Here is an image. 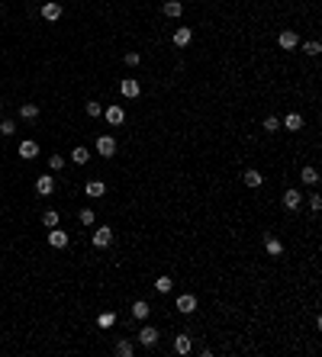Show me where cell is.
<instances>
[{"instance_id":"26","label":"cell","mask_w":322,"mask_h":357,"mask_svg":"<svg viewBox=\"0 0 322 357\" xmlns=\"http://www.w3.org/2000/svg\"><path fill=\"white\" fill-rule=\"evenodd\" d=\"M322 52V45L313 39V42H303V55H310V58H316V55Z\"/></svg>"},{"instance_id":"8","label":"cell","mask_w":322,"mask_h":357,"mask_svg":"<svg viewBox=\"0 0 322 357\" xmlns=\"http://www.w3.org/2000/svg\"><path fill=\"white\" fill-rule=\"evenodd\" d=\"M52 190H55V177L42 174V177L36 180V193H39V196H52Z\"/></svg>"},{"instance_id":"35","label":"cell","mask_w":322,"mask_h":357,"mask_svg":"<svg viewBox=\"0 0 322 357\" xmlns=\"http://www.w3.org/2000/svg\"><path fill=\"white\" fill-rule=\"evenodd\" d=\"M139 61H142V58H139V52H126V65H129V68H135Z\"/></svg>"},{"instance_id":"17","label":"cell","mask_w":322,"mask_h":357,"mask_svg":"<svg viewBox=\"0 0 322 357\" xmlns=\"http://www.w3.org/2000/svg\"><path fill=\"white\" fill-rule=\"evenodd\" d=\"M190 348H194L190 335H177V338H174V351L177 354H190Z\"/></svg>"},{"instance_id":"9","label":"cell","mask_w":322,"mask_h":357,"mask_svg":"<svg viewBox=\"0 0 322 357\" xmlns=\"http://www.w3.org/2000/svg\"><path fill=\"white\" fill-rule=\"evenodd\" d=\"M280 129H287V132H300V129H303V116H300V113H290V116H284V122H280Z\"/></svg>"},{"instance_id":"11","label":"cell","mask_w":322,"mask_h":357,"mask_svg":"<svg viewBox=\"0 0 322 357\" xmlns=\"http://www.w3.org/2000/svg\"><path fill=\"white\" fill-rule=\"evenodd\" d=\"M300 206H303V196H300V190H287L284 193V209H300Z\"/></svg>"},{"instance_id":"22","label":"cell","mask_w":322,"mask_h":357,"mask_svg":"<svg viewBox=\"0 0 322 357\" xmlns=\"http://www.w3.org/2000/svg\"><path fill=\"white\" fill-rule=\"evenodd\" d=\"M71 161H74V164H87V161H91V152H87L84 145H78V148L71 152Z\"/></svg>"},{"instance_id":"33","label":"cell","mask_w":322,"mask_h":357,"mask_svg":"<svg viewBox=\"0 0 322 357\" xmlns=\"http://www.w3.org/2000/svg\"><path fill=\"white\" fill-rule=\"evenodd\" d=\"M49 164H52V171H61L65 168V158L61 155H49Z\"/></svg>"},{"instance_id":"13","label":"cell","mask_w":322,"mask_h":357,"mask_svg":"<svg viewBox=\"0 0 322 357\" xmlns=\"http://www.w3.org/2000/svg\"><path fill=\"white\" fill-rule=\"evenodd\" d=\"M190 39H194V32H190L187 26H177V29H174V45H177V49L190 45Z\"/></svg>"},{"instance_id":"3","label":"cell","mask_w":322,"mask_h":357,"mask_svg":"<svg viewBox=\"0 0 322 357\" xmlns=\"http://www.w3.org/2000/svg\"><path fill=\"white\" fill-rule=\"evenodd\" d=\"M104 116H107L109 126H122V119H126V109H122L119 103H113V106H107V109H104Z\"/></svg>"},{"instance_id":"23","label":"cell","mask_w":322,"mask_h":357,"mask_svg":"<svg viewBox=\"0 0 322 357\" xmlns=\"http://www.w3.org/2000/svg\"><path fill=\"white\" fill-rule=\"evenodd\" d=\"M19 116H23V119H36V116H39V106H36V103H23V106H19Z\"/></svg>"},{"instance_id":"7","label":"cell","mask_w":322,"mask_h":357,"mask_svg":"<svg viewBox=\"0 0 322 357\" xmlns=\"http://www.w3.org/2000/svg\"><path fill=\"white\" fill-rule=\"evenodd\" d=\"M139 345H145V348H155V345H158V328L145 325V328L139 332Z\"/></svg>"},{"instance_id":"31","label":"cell","mask_w":322,"mask_h":357,"mask_svg":"<svg viewBox=\"0 0 322 357\" xmlns=\"http://www.w3.org/2000/svg\"><path fill=\"white\" fill-rule=\"evenodd\" d=\"M264 129H268V132H277V129H280V119H277V116H268V119H264Z\"/></svg>"},{"instance_id":"15","label":"cell","mask_w":322,"mask_h":357,"mask_svg":"<svg viewBox=\"0 0 322 357\" xmlns=\"http://www.w3.org/2000/svg\"><path fill=\"white\" fill-rule=\"evenodd\" d=\"M39 155V145L32 139H26V142H19V158H26V161H32V158Z\"/></svg>"},{"instance_id":"20","label":"cell","mask_w":322,"mask_h":357,"mask_svg":"<svg viewBox=\"0 0 322 357\" xmlns=\"http://www.w3.org/2000/svg\"><path fill=\"white\" fill-rule=\"evenodd\" d=\"M245 183H248V187H251V190H258V187H261V183H264V177H261V174H258V171H255V168H251V171H245Z\"/></svg>"},{"instance_id":"19","label":"cell","mask_w":322,"mask_h":357,"mask_svg":"<svg viewBox=\"0 0 322 357\" xmlns=\"http://www.w3.org/2000/svg\"><path fill=\"white\" fill-rule=\"evenodd\" d=\"M300 180H303V183H310V187H316V183H319V174H316V168H310V164H306V168L300 171Z\"/></svg>"},{"instance_id":"24","label":"cell","mask_w":322,"mask_h":357,"mask_svg":"<svg viewBox=\"0 0 322 357\" xmlns=\"http://www.w3.org/2000/svg\"><path fill=\"white\" fill-rule=\"evenodd\" d=\"M264 248H268L271 258H280V255H284V245H280L277 238H268V242H264Z\"/></svg>"},{"instance_id":"1","label":"cell","mask_w":322,"mask_h":357,"mask_svg":"<svg viewBox=\"0 0 322 357\" xmlns=\"http://www.w3.org/2000/svg\"><path fill=\"white\" fill-rule=\"evenodd\" d=\"M119 93H122V97H129V100L139 97V93H142L139 81H135V78H122V81H119Z\"/></svg>"},{"instance_id":"10","label":"cell","mask_w":322,"mask_h":357,"mask_svg":"<svg viewBox=\"0 0 322 357\" xmlns=\"http://www.w3.org/2000/svg\"><path fill=\"white\" fill-rule=\"evenodd\" d=\"M42 16L49 19V23L61 19V3H55V0H45V3H42Z\"/></svg>"},{"instance_id":"27","label":"cell","mask_w":322,"mask_h":357,"mask_svg":"<svg viewBox=\"0 0 322 357\" xmlns=\"http://www.w3.org/2000/svg\"><path fill=\"white\" fill-rule=\"evenodd\" d=\"M132 351H135L132 341H119V345H116V354H119V357H132Z\"/></svg>"},{"instance_id":"4","label":"cell","mask_w":322,"mask_h":357,"mask_svg":"<svg viewBox=\"0 0 322 357\" xmlns=\"http://www.w3.org/2000/svg\"><path fill=\"white\" fill-rule=\"evenodd\" d=\"M97 155H104V158H113L116 155V139H113V135H100V139H97Z\"/></svg>"},{"instance_id":"5","label":"cell","mask_w":322,"mask_h":357,"mask_svg":"<svg viewBox=\"0 0 322 357\" xmlns=\"http://www.w3.org/2000/svg\"><path fill=\"white\" fill-rule=\"evenodd\" d=\"M277 45H280V49H287V52H290V49H297V45H300V36H297L293 29H284V32L277 36Z\"/></svg>"},{"instance_id":"2","label":"cell","mask_w":322,"mask_h":357,"mask_svg":"<svg viewBox=\"0 0 322 357\" xmlns=\"http://www.w3.org/2000/svg\"><path fill=\"white\" fill-rule=\"evenodd\" d=\"M91 242H94V248H107V245L113 242V229H109V225H100V229L94 232Z\"/></svg>"},{"instance_id":"12","label":"cell","mask_w":322,"mask_h":357,"mask_svg":"<svg viewBox=\"0 0 322 357\" xmlns=\"http://www.w3.org/2000/svg\"><path fill=\"white\" fill-rule=\"evenodd\" d=\"M49 245H52V248H65V245H68V232H61L58 225L49 229Z\"/></svg>"},{"instance_id":"25","label":"cell","mask_w":322,"mask_h":357,"mask_svg":"<svg viewBox=\"0 0 322 357\" xmlns=\"http://www.w3.org/2000/svg\"><path fill=\"white\" fill-rule=\"evenodd\" d=\"M42 225H45V229H55V225H58V212H55V209H45V212H42Z\"/></svg>"},{"instance_id":"34","label":"cell","mask_w":322,"mask_h":357,"mask_svg":"<svg viewBox=\"0 0 322 357\" xmlns=\"http://www.w3.org/2000/svg\"><path fill=\"white\" fill-rule=\"evenodd\" d=\"M81 222H84V225H94V209H81Z\"/></svg>"},{"instance_id":"28","label":"cell","mask_w":322,"mask_h":357,"mask_svg":"<svg viewBox=\"0 0 322 357\" xmlns=\"http://www.w3.org/2000/svg\"><path fill=\"white\" fill-rule=\"evenodd\" d=\"M13 132H16V122H13V119H3V122H0V135H13Z\"/></svg>"},{"instance_id":"30","label":"cell","mask_w":322,"mask_h":357,"mask_svg":"<svg viewBox=\"0 0 322 357\" xmlns=\"http://www.w3.org/2000/svg\"><path fill=\"white\" fill-rule=\"evenodd\" d=\"M306 206H310L313 212H319V209H322V196H319V193H313L310 200H306Z\"/></svg>"},{"instance_id":"29","label":"cell","mask_w":322,"mask_h":357,"mask_svg":"<svg viewBox=\"0 0 322 357\" xmlns=\"http://www.w3.org/2000/svg\"><path fill=\"white\" fill-rule=\"evenodd\" d=\"M87 116H94V119H97V116H104V106H100V103H87Z\"/></svg>"},{"instance_id":"14","label":"cell","mask_w":322,"mask_h":357,"mask_svg":"<svg viewBox=\"0 0 322 357\" xmlns=\"http://www.w3.org/2000/svg\"><path fill=\"white\" fill-rule=\"evenodd\" d=\"M84 193L97 200V196H104V193H107V183H104V180H87V183H84Z\"/></svg>"},{"instance_id":"18","label":"cell","mask_w":322,"mask_h":357,"mask_svg":"<svg viewBox=\"0 0 322 357\" xmlns=\"http://www.w3.org/2000/svg\"><path fill=\"white\" fill-rule=\"evenodd\" d=\"M148 312H152V309H148L145 299H135V303H132V315H135L139 322H145V319H148Z\"/></svg>"},{"instance_id":"16","label":"cell","mask_w":322,"mask_h":357,"mask_svg":"<svg viewBox=\"0 0 322 357\" xmlns=\"http://www.w3.org/2000/svg\"><path fill=\"white\" fill-rule=\"evenodd\" d=\"M161 10H164V16L177 19V16L184 13V3H181V0H164V6H161Z\"/></svg>"},{"instance_id":"32","label":"cell","mask_w":322,"mask_h":357,"mask_svg":"<svg viewBox=\"0 0 322 357\" xmlns=\"http://www.w3.org/2000/svg\"><path fill=\"white\" fill-rule=\"evenodd\" d=\"M113 319H116L113 312H104V315L97 319V325H100V328H109V325H113Z\"/></svg>"},{"instance_id":"6","label":"cell","mask_w":322,"mask_h":357,"mask_svg":"<svg viewBox=\"0 0 322 357\" xmlns=\"http://www.w3.org/2000/svg\"><path fill=\"white\" fill-rule=\"evenodd\" d=\"M177 312H184V315L197 312V296H194V293H184V296H177Z\"/></svg>"},{"instance_id":"21","label":"cell","mask_w":322,"mask_h":357,"mask_svg":"<svg viewBox=\"0 0 322 357\" xmlns=\"http://www.w3.org/2000/svg\"><path fill=\"white\" fill-rule=\"evenodd\" d=\"M155 290H158V293H171V290H174V280H171L168 273H161V277L155 280Z\"/></svg>"}]
</instances>
